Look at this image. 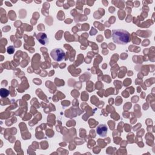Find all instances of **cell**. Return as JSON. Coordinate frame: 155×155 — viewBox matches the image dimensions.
<instances>
[{
  "mask_svg": "<svg viewBox=\"0 0 155 155\" xmlns=\"http://www.w3.org/2000/svg\"><path fill=\"white\" fill-rule=\"evenodd\" d=\"M97 134L101 137H106L107 134V127L106 125L101 124L96 129Z\"/></svg>",
  "mask_w": 155,
  "mask_h": 155,
  "instance_id": "obj_3",
  "label": "cell"
},
{
  "mask_svg": "<svg viewBox=\"0 0 155 155\" xmlns=\"http://www.w3.org/2000/svg\"><path fill=\"white\" fill-rule=\"evenodd\" d=\"M9 92L7 89H1V96L2 98L7 96L9 95Z\"/></svg>",
  "mask_w": 155,
  "mask_h": 155,
  "instance_id": "obj_5",
  "label": "cell"
},
{
  "mask_svg": "<svg viewBox=\"0 0 155 155\" xmlns=\"http://www.w3.org/2000/svg\"><path fill=\"white\" fill-rule=\"evenodd\" d=\"M51 56L56 61H61L65 57V54L64 52L61 49H55L51 52Z\"/></svg>",
  "mask_w": 155,
  "mask_h": 155,
  "instance_id": "obj_2",
  "label": "cell"
},
{
  "mask_svg": "<svg viewBox=\"0 0 155 155\" xmlns=\"http://www.w3.org/2000/svg\"><path fill=\"white\" fill-rule=\"evenodd\" d=\"M36 38H37L38 41L39 42V43H40L41 44L46 45V44L48 43L49 40H48L47 35H46V33H39V34L37 35Z\"/></svg>",
  "mask_w": 155,
  "mask_h": 155,
  "instance_id": "obj_4",
  "label": "cell"
},
{
  "mask_svg": "<svg viewBox=\"0 0 155 155\" xmlns=\"http://www.w3.org/2000/svg\"><path fill=\"white\" fill-rule=\"evenodd\" d=\"M113 40L118 44H125L130 41V34L125 30L116 29L112 31Z\"/></svg>",
  "mask_w": 155,
  "mask_h": 155,
  "instance_id": "obj_1",
  "label": "cell"
},
{
  "mask_svg": "<svg viewBox=\"0 0 155 155\" xmlns=\"http://www.w3.org/2000/svg\"><path fill=\"white\" fill-rule=\"evenodd\" d=\"M13 51H14V49L12 46H10V47H9L8 49H7V52L9 53V54H12L13 53Z\"/></svg>",
  "mask_w": 155,
  "mask_h": 155,
  "instance_id": "obj_6",
  "label": "cell"
}]
</instances>
